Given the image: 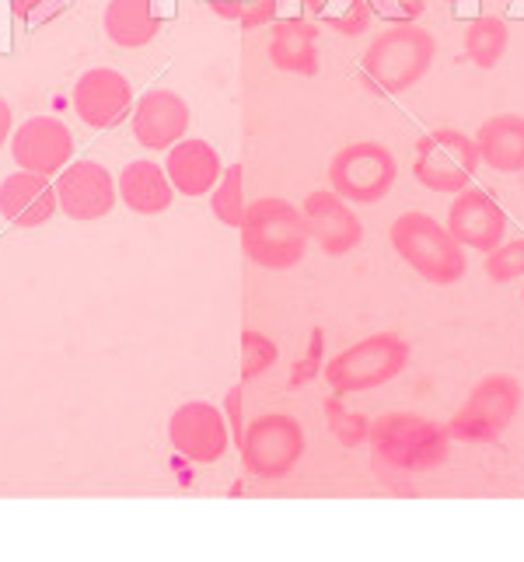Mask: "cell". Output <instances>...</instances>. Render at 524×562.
I'll list each match as a JSON object with an SVG mask.
<instances>
[{
  "mask_svg": "<svg viewBox=\"0 0 524 562\" xmlns=\"http://www.w3.org/2000/svg\"><path fill=\"white\" fill-rule=\"evenodd\" d=\"M242 248L263 269H294L304 262L312 231L301 206L280 196H259L245 206L242 217Z\"/></svg>",
  "mask_w": 524,
  "mask_h": 562,
  "instance_id": "6da1fadb",
  "label": "cell"
},
{
  "mask_svg": "<svg viewBox=\"0 0 524 562\" xmlns=\"http://www.w3.org/2000/svg\"><path fill=\"white\" fill-rule=\"evenodd\" d=\"M395 256L413 269V273L434 286H451L469 273V256L451 238V231L437 217L423 210H405L388 227Z\"/></svg>",
  "mask_w": 524,
  "mask_h": 562,
  "instance_id": "7a4b0ae2",
  "label": "cell"
},
{
  "mask_svg": "<svg viewBox=\"0 0 524 562\" xmlns=\"http://www.w3.org/2000/svg\"><path fill=\"white\" fill-rule=\"evenodd\" d=\"M437 60V38L416 22H395L378 32L364 49V77L384 94L413 91Z\"/></svg>",
  "mask_w": 524,
  "mask_h": 562,
  "instance_id": "3957f363",
  "label": "cell"
},
{
  "mask_svg": "<svg viewBox=\"0 0 524 562\" xmlns=\"http://www.w3.org/2000/svg\"><path fill=\"white\" fill-rule=\"evenodd\" d=\"M405 363H410V342L399 333H375L346 346L333 360H325L322 378L333 387V395L346 398L395 381L405 371Z\"/></svg>",
  "mask_w": 524,
  "mask_h": 562,
  "instance_id": "277c9868",
  "label": "cell"
},
{
  "mask_svg": "<svg viewBox=\"0 0 524 562\" xmlns=\"http://www.w3.org/2000/svg\"><path fill=\"white\" fill-rule=\"evenodd\" d=\"M367 443H371L375 454L395 472H426L444 458V451H448V437H444L441 426L410 409L378 416L371 423Z\"/></svg>",
  "mask_w": 524,
  "mask_h": 562,
  "instance_id": "5b68a950",
  "label": "cell"
},
{
  "mask_svg": "<svg viewBox=\"0 0 524 562\" xmlns=\"http://www.w3.org/2000/svg\"><path fill=\"white\" fill-rule=\"evenodd\" d=\"M479 168L482 161L476 150V137H469L465 130L441 126L416 144L413 176L423 189L441 192V196H455V192L469 189Z\"/></svg>",
  "mask_w": 524,
  "mask_h": 562,
  "instance_id": "8992f818",
  "label": "cell"
},
{
  "mask_svg": "<svg viewBox=\"0 0 524 562\" xmlns=\"http://www.w3.org/2000/svg\"><path fill=\"white\" fill-rule=\"evenodd\" d=\"M399 179L395 154L378 140H354L328 161V189L346 203H381Z\"/></svg>",
  "mask_w": 524,
  "mask_h": 562,
  "instance_id": "52a82bcc",
  "label": "cell"
},
{
  "mask_svg": "<svg viewBox=\"0 0 524 562\" xmlns=\"http://www.w3.org/2000/svg\"><path fill=\"white\" fill-rule=\"evenodd\" d=\"M524 387L511 374H490L482 378L469 398L458 405V413L448 423V434L461 443H487L497 440L521 413Z\"/></svg>",
  "mask_w": 524,
  "mask_h": 562,
  "instance_id": "ba28073f",
  "label": "cell"
},
{
  "mask_svg": "<svg viewBox=\"0 0 524 562\" xmlns=\"http://www.w3.org/2000/svg\"><path fill=\"white\" fill-rule=\"evenodd\" d=\"M242 458L245 469L256 479H283L298 469L304 458V430L294 416L287 413H263L245 426L242 437Z\"/></svg>",
  "mask_w": 524,
  "mask_h": 562,
  "instance_id": "9c48e42d",
  "label": "cell"
},
{
  "mask_svg": "<svg viewBox=\"0 0 524 562\" xmlns=\"http://www.w3.org/2000/svg\"><path fill=\"white\" fill-rule=\"evenodd\" d=\"M70 102L77 120L91 130H115L126 115H133L137 105V91L126 74L112 67H94L77 77V85L70 91Z\"/></svg>",
  "mask_w": 524,
  "mask_h": 562,
  "instance_id": "30bf717a",
  "label": "cell"
},
{
  "mask_svg": "<svg viewBox=\"0 0 524 562\" xmlns=\"http://www.w3.org/2000/svg\"><path fill=\"white\" fill-rule=\"evenodd\" d=\"M168 440L182 458L197 464H213L231 448V426L224 409H218V405L186 402L168 419Z\"/></svg>",
  "mask_w": 524,
  "mask_h": 562,
  "instance_id": "8fae6325",
  "label": "cell"
},
{
  "mask_svg": "<svg viewBox=\"0 0 524 562\" xmlns=\"http://www.w3.org/2000/svg\"><path fill=\"white\" fill-rule=\"evenodd\" d=\"M56 200L60 213L70 221H102L120 203V186L109 176V168L99 161H70L60 176H56Z\"/></svg>",
  "mask_w": 524,
  "mask_h": 562,
  "instance_id": "7c38bea8",
  "label": "cell"
},
{
  "mask_svg": "<svg viewBox=\"0 0 524 562\" xmlns=\"http://www.w3.org/2000/svg\"><path fill=\"white\" fill-rule=\"evenodd\" d=\"M451 238L461 248H472L487 256L490 248H497L503 238H508V210H503L493 192L487 189H461L455 192V200L448 206V224Z\"/></svg>",
  "mask_w": 524,
  "mask_h": 562,
  "instance_id": "4fadbf2b",
  "label": "cell"
},
{
  "mask_svg": "<svg viewBox=\"0 0 524 562\" xmlns=\"http://www.w3.org/2000/svg\"><path fill=\"white\" fill-rule=\"evenodd\" d=\"M11 154L18 168L38 176H60L74 161V133L56 115H32L11 137Z\"/></svg>",
  "mask_w": 524,
  "mask_h": 562,
  "instance_id": "5bb4252c",
  "label": "cell"
},
{
  "mask_svg": "<svg viewBox=\"0 0 524 562\" xmlns=\"http://www.w3.org/2000/svg\"><path fill=\"white\" fill-rule=\"evenodd\" d=\"M301 213L312 231V241L325 251V256H349L364 241V224L354 213L339 192L333 189H315L308 192V200L301 203Z\"/></svg>",
  "mask_w": 524,
  "mask_h": 562,
  "instance_id": "9a60e30c",
  "label": "cell"
},
{
  "mask_svg": "<svg viewBox=\"0 0 524 562\" xmlns=\"http://www.w3.org/2000/svg\"><path fill=\"white\" fill-rule=\"evenodd\" d=\"M189 105L179 91L150 88L133 105V137L144 150H168L189 133Z\"/></svg>",
  "mask_w": 524,
  "mask_h": 562,
  "instance_id": "2e32d148",
  "label": "cell"
},
{
  "mask_svg": "<svg viewBox=\"0 0 524 562\" xmlns=\"http://www.w3.org/2000/svg\"><path fill=\"white\" fill-rule=\"evenodd\" d=\"M56 213H60V200H56V182L38 171H11L0 182V217L11 227H46Z\"/></svg>",
  "mask_w": 524,
  "mask_h": 562,
  "instance_id": "e0dca14e",
  "label": "cell"
},
{
  "mask_svg": "<svg viewBox=\"0 0 524 562\" xmlns=\"http://www.w3.org/2000/svg\"><path fill=\"white\" fill-rule=\"evenodd\" d=\"M165 171L179 196H210L221 179V154L207 140H179L168 147Z\"/></svg>",
  "mask_w": 524,
  "mask_h": 562,
  "instance_id": "ac0fdd59",
  "label": "cell"
},
{
  "mask_svg": "<svg viewBox=\"0 0 524 562\" xmlns=\"http://www.w3.org/2000/svg\"><path fill=\"white\" fill-rule=\"evenodd\" d=\"M269 64L283 74L315 77L319 74V22L312 18H283L269 32Z\"/></svg>",
  "mask_w": 524,
  "mask_h": 562,
  "instance_id": "d6986e66",
  "label": "cell"
},
{
  "mask_svg": "<svg viewBox=\"0 0 524 562\" xmlns=\"http://www.w3.org/2000/svg\"><path fill=\"white\" fill-rule=\"evenodd\" d=\"M479 161L500 176H521L524 171V115L500 112L490 115L476 133Z\"/></svg>",
  "mask_w": 524,
  "mask_h": 562,
  "instance_id": "ffe728a7",
  "label": "cell"
},
{
  "mask_svg": "<svg viewBox=\"0 0 524 562\" xmlns=\"http://www.w3.org/2000/svg\"><path fill=\"white\" fill-rule=\"evenodd\" d=\"M120 186V200L133 210V213H165L175 203V186L168 179L165 165L150 161V158H137L123 168V176L115 179Z\"/></svg>",
  "mask_w": 524,
  "mask_h": 562,
  "instance_id": "44dd1931",
  "label": "cell"
},
{
  "mask_svg": "<svg viewBox=\"0 0 524 562\" xmlns=\"http://www.w3.org/2000/svg\"><path fill=\"white\" fill-rule=\"evenodd\" d=\"M161 32L158 14H154L150 0H109L105 8V35L109 43L123 49L150 46Z\"/></svg>",
  "mask_w": 524,
  "mask_h": 562,
  "instance_id": "7402d4cb",
  "label": "cell"
},
{
  "mask_svg": "<svg viewBox=\"0 0 524 562\" xmlns=\"http://www.w3.org/2000/svg\"><path fill=\"white\" fill-rule=\"evenodd\" d=\"M508 43H511L508 22L497 14H482L465 29V56H469L479 70H493L503 56H508Z\"/></svg>",
  "mask_w": 524,
  "mask_h": 562,
  "instance_id": "603a6c76",
  "label": "cell"
},
{
  "mask_svg": "<svg viewBox=\"0 0 524 562\" xmlns=\"http://www.w3.org/2000/svg\"><path fill=\"white\" fill-rule=\"evenodd\" d=\"M210 206H213V217H218L224 227H242L245 217V171L242 165H227L221 171L218 186L210 192Z\"/></svg>",
  "mask_w": 524,
  "mask_h": 562,
  "instance_id": "cb8c5ba5",
  "label": "cell"
},
{
  "mask_svg": "<svg viewBox=\"0 0 524 562\" xmlns=\"http://www.w3.org/2000/svg\"><path fill=\"white\" fill-rule=\"evenodd\" d=\"M482 269L493 283H514L524 280V235L517 238H503L497 248H490L482 256Z\"/></svg>",
  "mask_w": 524,
  "mask_h": 562,
  "instance_id": "d4e9b609",
  "label": "cell"
},
{
  "mask_svg": "<svg viewBox=\"0 0 524 562\" xmlns=\"http://www.w3.org/2000/svg\"><path fill=\"white\" fill-rule=\"evenodd\" d=\"M325 416H328V430H333V437L343 443V448H360V443L371 437V419L364 413H346L339 395L325 402Z\"/></svg>",
  "mask_w": 524,
  "mask_h": 562,
  "instance_id": "484cf974",
  "label": "cell"
},
{
  "mask_svg": "<svg viewBox=\"0 0 524 562\" xmlns=\"http://www.w3.org/2000/svg\"><path fill=\"white\" fill-rule=\"evenodd\" d=\"M277 342L269 339V336H263V333H256V328H245L242 333V378L245 381H256V378H263L269 367L277 363Z\"/></svg>",
  "mask_w": 524,
  "mask_h": 562,
  "instance_id": "4316f807",
  "label": "cell"
},
{
  "mask_svg": "<svg viewBox=\"0 0 524 562\" xmlns=\"http://www.w3.org/2000/svg\"><path fill=\"white\" fill-rule=\"evenodd\" d=\"M322 367H325V333L315 325L312 333H308V346H304L301 360L294 363V371H290V384L315 381L322 374Z\"/></svg>",
  "mask_w": 524,
  "mask_h": 562,
  "instance_id": "83f0119b",
  "label": "cell"
},
{
  "mask_svg": "<svg viewBox=\"0 0 524 562\" xmlns=\"http://www.w3.org/2000/svg\"><path fill=\"white\" fill-rule=\"evenodd\" d=\"M375 22V11H371V0H349L346 11L339 18H333V29L339 35H364Z\"/></svg>",
  "mask_w": 524,
  "mask_h": 562,
  "instance_id": "f1b7e54d",
  "label": "cell"
},
{
  "mask_svg": "<svg viewBox=\"0 0 524 562\" xmlns=\"http://www.w3.org/2000/svg\"><path fill=\"white\" fill-rule=\"evenodd\" d=\"M274 14H277V0H248L238 25H242L245 32H256V29H263V25L274 22Z\"/></svg>",
  "mask_w": 524,
  "mask_h": 562,
  "instance_id": "f546056e",
  "label": "cell"
},
{
  "mask_svg": "<svg viewBox=\"0 0 524 562\" xmlns=\"http://www.w3.org/2000/svg\"><path fill=\"white\" fill-rule=\"evenodd\" d=\"M224 416H227V426H231V434H235V443L242 448V437H245V405H242V387L235 384L227 392V398H224Z\"/></svg>",
  "mask_w": 524,
  "mask_h": 562,
  "instance_id": "4dcf8cb0",
  "label": "cell"
},
{
  "mask_svg": "<svg viewBox=\"0 0 524 562\" xmlns=\"http://www.w3.org/2000/svg\"><path fill=\"white\" fill-rule=\"evenodd\" d=\"M371 11H381L388 18H399V22H413L423 14V0H375Z\"/></svg>",
  "mask_w": 524,
  "mask_h": 562,
  "instance_id": "1f68e13d",
  "label": "cell"
},
{
  "mask_svg": "<svg viewBox=\"0 0 524 562\" xmlns=\"http://www.w3.org/2000/svg\"><path fill=\"white\" fill-rule=\"evenodd\" d=\"M11 137H14V109H11V102L0 99V150L8 147Z\"/></svg>",
  "mask_w": 524,
  "mask_h": 562,
  "instance_id": "d6a6232c",
  "label": "cell"
},
{
  "mask_svg": "<svg viewBox=\"0 0 524 562\" xmlns=\"http://www.w3.org/2000/svg\"><path fill=\"white\" fill-rule=\"evenodd\" d=\"M43 4H46V0H11V14L18 18V22H29V18Z\"/></svg>",
  "mask_w": 524,
  "mask_h": 562,
  "instance_id": "836d02e7",
  "label": "cell"
},
{
  "mask_svg": "<svg viewBox=\"0 0 524 562\" xmlns=\"http://www.w3.org/2000/svg\"><path fill=\"white\" fill-rule=\"evenodd\" d=\"M328 4H333V0H304V8H308V14H312V18L325 14V11H328Z\"/></svg>",
  "mask_w": 524,
  "mask_h": 562,
  "instance_id": "e575fe53",
  "label": "cell"
},
{
  "mask_svg": "<svg viewBox=\"0 0 524 562\" xmlns=\"http://www.w3.org/2000/svg\"><path fill=\"white\" fill-rule=\"evenodd\" d=\"M521 297H524V290H521Z\"/></svg>",
  "mask_w": 524,
  "mask_h": 562,
  "instance_id": "d590c367",
  "label": "cell"
}]
</instances>
